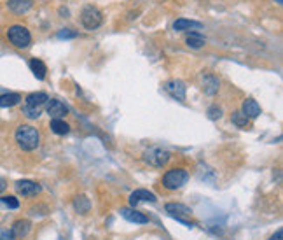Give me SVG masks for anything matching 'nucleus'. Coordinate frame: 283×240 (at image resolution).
Segmentation results:
<instances>
[{"label":"nucleus","instance_id":"nucleus-1","mask_svg":"<svg viewBox=\"0 0 283 240\" xmlns=\"http://www.w3.org/2000/svg\"><path fill=\"white\" fill-rule=\"evenodd\" d=\"M14 139L23 151H33V149L39 148V142H41L39 130L32 125L18 126V128H16V133H14Z\"/></svg>","mask_w":283,"mask_h":240},{"label":"nucleus","instance_id":"nucleus-2","mask_svg":"<svg viewBox=\"0 0 283 240\" xmlns=\"http://www.w3.org/2000/svg\"><path fill=\"white\" fill-rule=\"evenodd\" d=\"M7 39L12 46L19 49H25L32 44V35H30L28 28L23 25H12L7 28Z\"/></svg>","mask_w":283,"mask_h":240},{"label":"nucleus","instance_id":"nucleus-3","mask_svg":"<svg viewBox=\"0 0 283 240\" xmlns=\"http://www.w3.org/2000/svg\"><path fill=\"white\" fill-rule=\"evenodd\" d=\"M187 181H189V174L187 170L184 168H171L163 175V186L166 189H170V191L180 189Z\"/></svg>","mask_w":283,"mask_h":240},{"label":"nucleus","instance_id":"nucleus-4","mask_svg":"<svg viewBox=\"0 0 283 240\" xmlns=\"http://www.w3.org/2000/svg\"><path fill=\"white\" fill-rule=\"evenodd\" d=\"M103 21V14L95 5H86L81 12V23L86 30H96Z\"/></svg>","mask_w":283,"mask_h":240},{"label":"nucleus","instance_id":"nucleus-5","mask_svg":"<svg viewBox=\"0 0 283 240\" xmlns=\"http://www.w3.org/2000/svg\"><path fill=\"white\" fill-rule=\"evenodd\" d=\"M165 209L171 218L176 219V221L184 223V225H187V226H194V223L185 219L187 216H191V212H192L187 205H184V203H166Z\"/></svg>","mask_w":283,"mask_h":240},{"label":"nucleus","instance_id":"nucleus-6","mask_svg":"<svg viewBox=\"0 0 283 240\" xmlns=\"http://www.w3.org/2000/svg\"><path fill=\"white\" fill-rule=\"evenodd\" d=\"M144 160H145V163H149V165L161 168V166H165L166 163L170 161V153L165 151V149L152 148V149H149V151H145Z\"/></svg>","mask_w":283,"mask_h":240},{"label":"nucleus","instance_id":"nucleus-7","mask_svg":"<svg viewBox=\"0 0 283 240\" xmlns=\"http://www.w3.org/2000/svg\"><path fill=\"white\" fill-rule=\"evenodd\" d=\"M165 89L171 98L175 100H185V82L180 79H171L165 84Z\"/></svg>","mask_w":283,"mask_h":240},{"label":"nucleus","instance_id":"nucleus-8","mask_svg":"<svg viewBox=\"0 0 283 240\" xmlns=\"http://www.w3.org/2000/svg\"><path fill=\"white\" fill-rule=\"evenodd\" d=\"M41 189H42L41 184H37V182L33 181H26V179L16 182V191L21 196H35L41 193Z\"/></svg>","mask_w":283,"mask_h":240},{"label":"nucleus","instance_id":"nucleus-9","mask_svg":"<svg viewBox=\"0 0 283 240\" xmlns=\"http://www.w3.org/2000/svg\"><path fill=\"white\" fill-rule=\"evenodd\" d=\"M46 111H48V114L51 116L53 119H61L63 116H66L68 109H66V105L63 104V102H59V100H56V98H51V100H48V107H46Z\"/></svg>","mask_w":283,"mask_h":240},{"label":"nucleus","instance_id":"nucleus-10","mask_svg":"<svg viewBox=\"0 0 283 240\" xmlns=\"http://www.w3.org/2000/svg\"><path fill=\"white\" fill-rule=\"evenodd\" d=\"M156 200H158L156 195L149 191V189H136V191H133L131 195H129V203H131V207H135V205H138V203H142V202L154 203Z\"/></svg>","mask_w":283,"mask_h":240},{"label":"nucleus","instance_id":"nucleus-11","mask_svg":"<svg viewBox=\"0 0 283 240\" xmlns=\"http://www.w3.org/2000/svg\"><path fill=\"white\" fill-rule=\"evenodd\" d=\"M121 216L124 219H128L129 223H135V225H145L149 221V218L142 212H138L136 209H129V207H124L121 209Z\"/></svg>","mask_w":283,"mask_h":240},{"label":"nucleus","instance_id":"nucleus-12","mask_svg":"<svg viewBox=\"0 0 283 240\" xmlns=\"http://www.w3.org/2000/svg\"><path fill=\"white\" fill-rule=\"evenodd\" d=\"M241 112L248 119H255V118H259V116H261V105H259L254 98H246L245 102H243Z\"/></svg>","mask_w":283,"mask_h":240},{"label":"nucleus","instance_id":"nucleus-13","mask_svg":"<svg viewBox=\"0 0 283 240\" xmlns=\"http://www.w3.org/2000/svg\"><path fill=\"white\" fill-rule=\"evenodd\" d=\"M48 100H49V96L46 95L44 91H35V93H30V95L26 96L25 105H28V107L41 109L44 104H48Z\"/></svg>","mask_w":283,"mask_h":240},{"label":"nucleus","instance_id":"nucleus-14","mask_svg":"<svg viewBox=\"0 0 283 240\" xmlns=\"http://www.w3.org/2000/svg\"><path fill=\"white\" fill-rule=\"evenodd\" d=\"M201 86H203V91H205L206 95H215V93L219 91L221 81H219L215 76L206 74V76H203V79H201Z\"/></svg>","mask_w":283,"mask_h":240},{"label":"nucleus","instance_id":"nucleus-15","mask_svg":"<svg viewBox=\"0 0 283 240\" xmlns=\"http://www.w3.org/2000/svg\"><path fill=\"white\" fill-rule=\"evenodd\" d=\"M30 230H32L30 221H26V219H19V221H16L14 225H12L11 232H12V235H14V239H23V237L28 235Z\"/></svg>","mask_w":283,"mask_h":240},{"label":"nucleus","instance_id":"nucleus-16","mask_svg":"<svg viewBox=\"0 0 283 240\" xmlns=\"http://www.w3.org/2000/svg\"><path fill=\"white\" fill-rule=\"evenodd\" d=\"M33 0H7V7L16 14H23L32 7Z\"/></svg>","mask_w":283,"mask_h":240},{"label":"nucleus","instance_id":"nucleus-17","mask_svg":"<svg viewBox=\"0 0 283 240\" xmlns=\"http://www.w3.org/2000/svg\"><path fill=\"white\" fill-rule=\"evenodd\" d=\"M30 71L33 72V76L37 79H44L46 78V72H48V67H46V63L42 62V60L39 58H32L30 60Z\"/></svg>","mask_w":283,"mask_h":240},{"label":"nucleus","instance_id":"nucleus-18","mask_svg":"<svg viewBox=\"0 0 283 240\" xmlns=\"http://www.w3.org/2000/svg\"><path fill=\"white\" fill-rule=\"evenodd\" d=\"M173 28L176 32H184V30H191V28H201V23L194 21V19H185V18H178L173 23Z\"/></svg>","mask_w":283,"mask_h":240},{"label":"nucleus","instance_id":"nucleus-19","mask_svg":"<svg viewBox=\"0 0 283 240\" xmlns=\"http://www.w3.org/2000/svg\"><path fill=\"white\" fill-rule=\"evenodd\" d=\"M21 102V95L19 93H4L0 95V107H12Z\"/></svg>","mask_w":283,"mask_h":240},{"label":"nucleus","instance_id":"nucleus-20","mask_svg":"<svg viewBox=\"0 0 283 240\" xmlns=\"http://www.w3.org/2000/svg\"><path fill=\"white\" fill-rule=\"evenodd\" d=\"M185 44L189 46V48H192V49H199V48H203L205 46V37L203 35H199V33H196V32H191L185 37Z\"/></svg>","mask_w":283,"mask_h":240},{"label":"nucleus","instance_id":"nucleus-21","mask_svg":"<svg viewBox=\"0 0 283 240\" xmlns=\"http://www.w3.org/2000/svg\"><path fill=\"white\" fill-rule=\"evenodd\" d=\"M74 209L77 212H81V214H86V212H89V209H91V202H89L88 196L81 195L74 200Z\"/></svg>","mask_w":283,"mask_h":240},{"label":"nucleus","instance_id":"nucleus-22","mask_svg":"<svg viewBox=\"0 0 283 240\" xmlns=\"http://www.w3.org/2000/svg\"><path fill=\"white\" fill-rule=\"evenodd\" d=\"M51 130L56 135H66L70 132V125L63 119H51Z\"/></svg>","mask_w":283,"mask_h":240},{"label":"nucleus","instance_id":"nucleus-23","mask_svg":"<svg viewBox=\"0 0 283 240\" xmlns=\"http://www.w3.org/2000/svg\"><path fill=\"white\" fill-rule=\"evenodd\" d=\"M231 121H232V125H236L238 128H246V126H248V123H250V119L246 118L241 111H238V112H234V114L231 116Z\"/></svg>","mask_w":283,"mask_h":240},{"label":"nucleus","instance_id":"nucleus-24","mask_svg":"<svg viewBox=\"0 0 283 240\" xmlns=\"http://www.w3.org/2000/svg\"><path fill=\"white\" fill-rule=\"evenodd\" d=\"M23 114H25L26 118H30V119H37L39 116H41V109L28 107V105H25V107H23Z\"/></svg>","mask_w":283,"mask_h":240},{"label":"nucleus","instance_id":"nucleus-25","mask_svg":"<svg viewBox=\"0 0 283 240\" xmlns=\"http://www.w3.org/2000/svg\"><path fill=\"white\" fill-rule=\"evenodd\" d=\"M2 202L7 205L9 209H18L19 207V202H18V198H14V196H11V195H7V196H2Z\"/></svg>","mask_w":283,"mask_h":240},{"label":"nucleus","instance_id":"nucleus-26","mask_svg":"<svg viewBox=\"0 0 283 240\" xmlns=\"http://www.w3.org/2000/svg\"><path fill=\"white\" fill-rule=\"evenodd\" d=\"M208 118H210V119H219V118H222V109L219 107V105H212V107L208 109Z\"/></svg>","mask_w":283,"mask_h":240},{"label":"nucleus","instance_id":"nucleus-27","mask_svg":"<svg viewBox=\"0 0 283 240\" xmlns=\"http://www.w3.org/2000/svg\"><path fill=\"white\" fill-rule=\"evenodd\" d=\"M75 35H77V32H72L70 28H63V30H59V32H58L59 39H72V37H75Z\"/></svg>","mask_w":283,"mask_h":240},{"label":"nucleus","instance_id":"nucleus-28","mask_svg":"<svg viewBox=\"0 0 283 240\" xmlns=\"http://www.w3.org/2000/svg\"><path fill=\"white\" fill-rule=\"evenodd\" d=\"M0 240H14V235L9 230H4V232H0Z\"/></svg>","mask_w":283,"mask_h":240},{"label":"nucleus","instance_id":"nucleus-29","mask_svg":"<svg viewBox=\"0 0 283 240\" xmlns=\"http://www.w3.org/2000/svg\"><path fill=\"white\" fill-rule=\"evenodd\" d=\"M282 239H283V232H282V228H280V230H276V233L271 237V240H282Z\"/></svg>","mask_w":283,"mask_h":240},{"label":"nucleus","instance_id":"nucleus-30","mask_svg":"<svg viewBox=\"0 0 283 240\" xmlns=\"http://www.w3.org/2000/svg\"><path fill=\"white\" fill-rule=\"evenodd\" d=\"M5 186H7V184H5V181H4V179H2V177H0V193L4 191V189H5Z\"/></svg>","mask_w":283,"mask_h":240},{"label":"nucleus","instance_id":"nucleus-31","mask_svg":"<svg viewBox=\"0 0 283 240\" xmlns=\"http://www.w3.org/2000/svg\"><path fill=\"white\" fill-rule=\"evenodd\" d=\"M59 12H61V14H65V16H68V9H65V7L59 9Z\"/></svg>","mask_w":283,"mask_h":240},{"label":"nucleus","instance_id":"nucleus-32","mask_svg":"<svg viewBox=\"0 0 283 240\" xmlns=\"http://www.w3.org/2000/svg\"><path fill=\"white\" fill-rule=\"evenodd\" d=\"M275 2H276V4H282V0H275Z\"/></svg>","mask_w":283,"mask_h":240}]
</instances>
